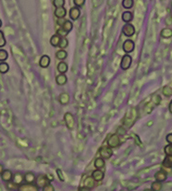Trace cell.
Returning <instances> with one entry per match:
<instances>
[{
	"label": "cell",
	"instance_id": "obj_28",
	"mask_svg": "<svg viewBox=\"0 0 172 191\" xmlns=\"http://www.w3.org/2000/svg\"><path fill=\"white\" fill-rule=\"evenodd\" d=\"M67 47H68V39L66 38V37H62L60 38V44H59V48L61 49V50H64Z\"/></svg>",
	"mask_w": 172,
	"mask_h": 191
},
{
	"label": "cell",
	"instance_id": "obj_17",
	"mask_svg": "<svg viewBox=\"0 0 172 191\" xmlns=\"http://www.w3.org/2000/svg\"><path fill=\"white\" fill-rule=\"evenodd\" d=\"M83 187H86V188H88L89 189L95 187V180L92 178V176H88L87 178H85Z\"/></svg>",
	"mask_w": 172,
	"mask_h": 191
},
{
	"label": "cell",
	"instance_id": "obj_15",
	"mask_svg": "<svg viewBox=\"0 0 172 191\" xmlns=\"http://www.w3.org/2000/svg\"><path fill=\"white\" fill-rule=\"evenodd\" d=\"M54 15L57 17L58 19H63V18H65V16H66V9H65V7H57V8H55Z\"/></svg>",
	"mask_w": 172,
	"mask_h": 191
},
{
	"label": "cell",
	"instance_id": "obj_4",
	"mask_svg": "<svg viewBox=\"0 0 172 191\" xmlns=\"http://www.w3.org/2000/svg\"><path fill=\"white\" fill-rule=\"evenodd\" d=\"M122 31H123V34H124L126 37H132V36L135 34V27H134V25H132L131 23H126V24L123 26Z\"/></svg>",
	"mask_w": 172,
	"mask_h": 191
},
{
	"label": "cell",
	"instance_id": "obj_23",
	"mask_svg": "<svg viewBox=\"0 0 172 191\" xmlns=\"http://www.w3.org/2000/svg\"><path fill=\"white\" fill-rule=\"evenodd\" d=\"M57 69L58 72L60 74H65L68 71V64H66L65 62H60L58 64Z\"/></svg>",
	"mask_w": 172,
	"mask_h": 191
},
{
	"label": "cell",
	"instance_id": "obj_24",
	"mask_svg": "<svg viewBox=\"0 0 172 191\" xmlns=\"http://www.w3.org/2000/svg\"><path fill=\"white\" fill-rule=\"evenodd\" d=\"M60 38H61V37L59 36L58 34L53 35V36L51 37V38H50V44H51L53 47H59V44H60Z\"/></svg>",
	"mask_w": 172,
	"mask_h": 191
},
{
	"label": "cell",
	"instance_id": "obj_6",
	"mask_svg": "<svg viewBox=\"0 0 172 191\" xmlns=\"http://www.w3.org/2000/svg\"><path fill=\"white\" fill-rule=\"evenodd\" d=\"M18 191H39V189L36 185L34 184H22L19 186Z\"/></svg>",
	"mask_w": 172,
	"mask_h": 191
},
{
	"label": "cell",
	"instance_id": "obj_32",
	"mask_svg": "<svg viewBox=\"0 0 172 191\" xmlns=\"http://www.w3.org/2000/svg\"><path fill=\"white\" fill-rule=\"evenodd\" d=\"M18 188H19V186L18 185H16L15 183H13L12 181H9V182H7V189H8V190L10 191H14V190H18Z\"/></svg>",
	"mask_w": 172,
	"mask_h": 191
},
{
	"label": "cell",
	"instance_id": "obj_46",
	"mask_svg": "<svg viewBox=\"0 0 172 191\" xmlns=\"http://www.w3.org/2000/svg\"><path fill=\"white\" fill-rule=\"evenodd\" d=\"M3 171H4L3 165H2V164H0V176H1V174H2V173H3Z\"/></svg>",
	"mask_w": 172,
	"mask_h": 191
},
{
	"label": "cell",
	"instance_id": "obj_12",
	"mask_svg": "<svg viewBox=\"0 0 172 191\" xmlns=\"http://www.w3.org/2000/svg\"><path fill=\"white\" fill-rule=\"evenodd\" d=\"M91 176L95 180V182H100L104 178V173L101 170H96L92 173Z\"/></svg>",
	"mask_w": 172,
	"mask_h": 191
},
{
	"label": "cell",
	"instance_id": "obj_36",
	"mask_svg": "<svg viewBox=\"0 0 172 191\" xmlns=\"http://www.w3.org/2000/svg\"><path fill=\"white\" fill-rule=\"evenodd\" d=\"M164 151H165V154H166L167 156L172 155V144H169L168 145H166L165 148H164Z\"/></svg>",
	"mask_w": 172,
	"mask_h": 191
},
{
	"label": "cell",
	"instance_id": "obj_22",
	"mask_svg": "<svg viewBox=\"0 0 172 191\" xmlns=\"http://www.w3.org/2000/svg\"><path fill=\"white\" fill-rule=\"evenodd\" d=\"M60 28H62L64 31L69 33V32H71L73 30V23H72V22H70L68 20H65L64 22L62 23V25L60 26Z\"/></svg>",
	"mask_w": 172,
	"mask_h": 191
},
{
	"label": "cell",
	"instance_id": "obj_1",
	"mask_svg": "<svg viewBox=\"0 0 172 191\" xmlns=\"http://www.w3.org/2000/svg\"><path fill=\"white\" fill-rule=\"evenodd\" d=\"M99 155L103 159H109L113 156V149L109 146H102L99 149Z\"/></svg>",
	"mask_w": 172,
	"mask_h": 191
},
{
	"label": "cell",
	"instance_id": "obj_2",
	"mask_svg": "<svg viewBox=\"0 0 172 191\" xmlns=\"http://www.w3.org/2000/svg\"><path fill=\"white\" fill-rule=\"evenodd\" d=\"M120 143H121L120 137H119V135L116 134V133L112 134V135L109 137L108 141H107V144H108V146L111 147V148H114V147L119 146Z\"/></svg>",
	"mask_w": 172,
	"mask_h": 191
},
{
	"label": "cell",
	"instance_id": "obj_43",
	"mask_svg": "<svg viewBox=\"0 0 172 191\" xmlns=\"http://www.w3.org/2000/svg\"><path fill=\"white\" fill-rule=\"evenodd\" d=\"M166 140H167V142H168L169 144H172V133H170V134H168V135H167Z\"/></svg>",
	"mask_w": 172,
	"mask_h": 191
},
{
	"label": "cell",
	"instance_id": "obj_20",
	"mask_svg": "<svg viewBox=\"0 0 172 191\" xmlns=\"http://www.w3.org/2000/svg\"><path fill=\"white\" fill-rule=\"evenodd\" d=\"M122 20L126 23H129L133 20V14L129 11H125L122 13Z\"/></svg>",
	"mask_w": 172,
	"mask_h": 191
},
{
	"label": "cell",
	"instance_id": "obj_3",
	"mask_svg": "<svg viewBox=\"0 0 172 191\" xmlns=\"http://www.w3.org/2000/svg\"><path fill=\"white\" fill-rule=\"evenodd\" d=\"M132 64V58L130 55L128 54H126L122 57V60H121V63H120V66L123 70H127L130 65Z\"/></svg>",
	"mask_w": 172,
	"mask_h": 191
},
{
	"label": "cell",
	"instance_id": "obj_16",
	"mask_svg": "<svg viewBox=\"0 0 172 191\" xmlns=\"http://www.w3.org/2000/svg\"><path fill=\"white\" fill-rule=\"evenodd\" d=\"M55 80L59 86H63L67 83V76H65V74H59Z\"/></svg>",
	"mask_w": 172,
	"mask_h": 191
},
{
	"label": "cell",
	"instance_id": "obj_8",
	"mask_svg": "<svg viewBox=\"0 0 172 191\" xmlns=\"http://www.w3.org/2000/svg\"><path fill=\"white\" fill-rule=\"evenodd\" d=\"M81 15V11L80 8L77 7H73L70 10H69V16L73 21H76Z\"/></svg>",
	"mask_w": 172,
	"mask_h": 191
},
{
	"label": "cell",
	"instance_id": "obj_35",
	"mask_svg": "<svg viewBox=\"0 0 172 191\" xmlns=\"http://www.w3.org/2000/svg\"><path fill=\"white\" fill-rule=\"evenodd\" d=\"M53 6L57 8V7H62L65 4V0H53L52 1Z\"/></svg>",
	"mask_w": 172,
	"mask_h": 191
},
{
	"label": "cell",
	"instance_id": "obj_39",
	"mask_svg": "<svg viewBox=\"0 0 172 191\" xmlns=\"http://www.w3.org/2000/svg\"><path fill=\"white\" fill-rule=\"evenodd\" d=\"M42 191H55L54 190V187L50 183L47 186H45L44 188H42Z\"/></svg>",
	"mask_w": 172,
	"mask_h": 191
},
{
	"label": "cell",
	"instance_id": "obj_11",
	"mask_svg": "<svg viewBox=\"0 0 172 191\" xmlns=\"http://www.w3.org/2000/svg\"><path fill=\"white\" fill-rule=\"evenodd\" d=\"M167 177H168V174L164 171V170H161V171H158L155 174V178L156 181H159V182H164L167 180Z\"/></svg>",
	"mask_w": 172,
	"mask_h": 191
},
{
	"label": "cell",
	"instance_id": "obj_48",
	"mask_svg": "<svg viewBox=\"0 0 172 191\" xmlns=\"http://www.w3.org/2000/svg\"><path fill=\"white\" fill-rule=\"evenodd\" d=\"M1 26H2V21L0 20V27H1Z\"/></svg>",
	"mask_w": 172,
	"mask_h": 191
},
{
	"label": "cell",
	"instance_id": "obj_14",
	"mask_svg": "<svg viewBox=\"0 0 172 191\" xmlns=\"http://www.w3.org/2000/svg\"><path fill=\"white\" fill-rule=\"evenodd\" d=\"M59 102H60L61 105H68L69 102H70V96H69V94L66 93V92L60 93V96H59Z\"/></svg>",
	"mask_w": 172,
	"mask_h": 191
},
{
	"label": "cell",
	"instance_id": "obj_31",
	"mask_svg": "<svg viewBox=\"0 0 172 191\" xmlns=\"http://www.w3.org/2000/svg\"><path fill=\"white\" fill-rule=\"evenodd\" d=\"M9 70V66L8 64L5 62H1L0 63V73L1 74H6L7 71Z\"/></svg>",
	"mask_w": 172,
	"mask_h": 191
},
{
	"label": "cell",
	"instance_id": "obj_10",
	"mask_svg": "<svg viewBox=\"0 0 172 191\" xmlns=\"http://www.w3.org/2000/svg\"><path fill=\"white\" fill-rule=\"evenodd\" d=\"M1 178L4 182H9L13 178V174L9 170H4L2 174H1Z\"/></svg>",
	"mask_w": 172,
	"mask_h": 191
},
{
	"label": "cell",
	"instance_id": "obj_34",
	"mask_svg": "<svg viewBox=\"0 0 172 191\" xmlns=\"http://www.w3.org/2000/svg\"><path fill=\"white\" fill-rule=\"evenodd\" d=\"M8 57V54L7 51L5 50H0V62H5Z\"/></svg>",
	"mask_w": 172,
	"mask_h": 191
},
{
	"label": "cell",
	"instance_id": "obj_33",
	"mask_svg": "<svg viewBox=\"0 0 172 191\" xmlns=\"http://www.w3.org/2000/svg\"><path fill=\"white\" fill-rule=\"evenodd\" d=\"M163 94L167 97H170L172 95V88L170 86H165L163 88V91H162Z\"/></svg>",
	"mask_w": 172,
	"mask_h": 191
},
{
	"label": "cell",
	"instance_id": "obj_7",
	"mask_svg": "<svg viewBox=\"0 0 172 191\" xmlns=\"http://www.w3.org/2000/svg\"><path fill=\"white\" fill-rule=\"evenodd\" d=\"M135 49V44L132 40L130 39H127L126 41H124L123 43V51L126 53H130L134 51Z\"/></svg>",
	"mask_w": 172,
	"mask_h": 191
},
{
	"label": "cell",
	"instance_id": "obj_27",
	"mask_svg": "<svg viewBox=\"0 0 172 191\" xmlns=\"http://www.w3.org/2000/svg\"><path fill=\"white\" fill-rule=\"evenodd\" d=\"M163 167L165 168H172V155L167 156L163 160Z\"/></svg>",
	"mask_w": 172,
	"mask_h": 191
},
{
	"label": "cell",
	"instance_id": "obj_30",
	"mask_svg": "<svg viewBox=\"0 0 172 191\" xmlns=\"http://www.w3.org/2000/svg\"><path fill=\"white\" fill-rule=\"evenodd\" d=\"M134 5V1L133 0H123L122 1V6L124 8H127V9H129L133 7Z\"/></svg>",
	"mask_w": 172,
	"mask_h": 191
},
{
	"label": "cell",
	"instance_id": "obj_38",
	"mask_svg": "<svg viewBox=\"0 0 172 191\" xmlns=\"http://www.w3.org/2000/svg\"><path fill=\"white\" fill-rule=\"evenodd\" d=\"M86 0H74V4L75 7H83L84 4H85Z\"/></svg>",
	"mask_w": 172,
	"mask_h": 191
},
{
	"label": "cell",
	"instance_id": "obj_41",
	"mask_svg": "<svg viewBox=\"0 0 172 191\" xmlns=\"http://www.w3.org/2000/svg\"><path fill=\"white\" fill-rule=\"evenodd\" d=\"M57 174H58V175H59L60 180L61 182H63V181H64V176L62 175V173H61V171H60V169H58L57 170Z\"/></svg>",
	"mask_w": 172,
	"mask_h": 191
},
{
	"label": "cell",
	"instance_id": "obj_44",
	"mask_svg": "<svg viewBox=\"0 0 172 191\" xmlns=\"http://www.w3.org/2000/svg\"><path fill=\"white\" fill-rule=\"evenodd\" d=\"M78 191H90V189H88V188H86V187H80V188L78 189Z\"/></svg>",
	"mask_w": 172,
	"mask_h": 191
},
{
	"label": "cell",
	"instance_id": "obj_29",
	"mask_svg": "<svg viewBox=\"0 0 172 191\" xmlns=\"http://www.w3.org/2000/svg\"><path fill=\"white\" fill-rule=\"evenodd\" d=\"M151 189L153 191H161L162 189V184L159 181H155L152 184L151 186Z\"/></svg>",
	"mask_w": 172,
	"mask_h": 191
},
{
	"label": "cell",
	"instance_id": "obj_13",
	"mask_svg": "<svg viewBox=\"0 0 172 191\" xmlns=\"http://www.w3.org/2000/svg\"><path fill=\"white\" fill-rule=\"evenodd\" d=\"M50 64V57L48 55H43L39 60V66L42 68H47Z\"/></svg>",
	"mask_w": 172,
	"mask_h": 191
},
{
	"label": "cell",
	"instance_id": "obj_45",
	"mask_svg": "<svg viewBox=\"0 0 172 191\" xmlns=\"http://www.w3.org/2000/svg\"><path fill=\"white\" fill-rule=\"evenodd\" d=\"M169 110H170V112L172 114V100L170 101V106H169Z\"/></svg>",
	"mask_w": 172,
	"mask_h": 191
},
{
	"label": "cell",
	"instance_id": "obj_37",
	"mask_svg": "<svg viewBox=\"0 0 172 191\" xmlns=\"http://www.w3.org/2000/svg\"><path fill=\"white\" fill-rule=\"evenodd\" d=\"M6 45V38L4 37V33L0 30V48L4 47Z\"/></svg>",
	"mask_w": 172,
	"mask_h": 191
},
{
	"label": "cell",
	"instance_id": "obj_5",
	"mask_svg": "<svg viewBox=\"0 0 172 191\" xmlns=\"http://www.w3.org/2000/svg\"><path fill=\"white\" fill-rule=\"evenodd\" d=\"M64 121H65V124L69 130H73L74 128V119L71 113H65L64 114Z\"/></svg>",
	"mask_w": 172,
	"mask_h": 191
},
{
	"label": "cell",
	"instance_id": "obj_21",
	"mask_svg": "<svg viewBox=\"0 0 172 191\" xmlns=\"http://www.w3.org/2000/svg\"><path fill=\"white\" fill-rule=\"evenodd\" d=\"M94 166L97 170H101L103 168H104L105 166V161L103 158L99 157L95 159V162H94Z\"/></svg>",
	"mask_w": 172,
	"mask_h": 191
},
{
	"label": "cell",
	"instance_id": "obj_9",
	"mask_svg": "<svg viewBox=\"0 0 172 191\" xmlns=\"http://www.w3.org/2000/svg\"><path fill=\"white\" fill-rule=\"evenodd\" d=\"M36 186L38 188H44L45 186L50 184V180L48 179L47 175H41V174L36 178Z\"/></svg>",
	"mask_w": 172,
	"mask_h": 191
},
{
	"label": "cell",
	"instance_id": "obj_47",
	"mask_svg": "<svg viewBox=\"0 0 172 191\" xmlns=\"http://www.w3.org/2000/svg\"><path fill=\"white\" fill-rule=\"evenodd\" d=\"M143 191H153L152 189H144Z\"/></svg>",
	"mask_w": 172,
	"mask_h": 191
},
{
	"label": "cell",
	"instance_id": "obj_19",
	"mask_svg": "<svg viewBox=\"0 0 172 191\" xmlns=\"http://www.w3.org/2000/svg\"><path fill=\"white\" fill-rule=\"evenodd\" d=\"M36 180V175L33 174V173H31V172H29V173H26L25 174H24V181L26 182V183H28V184H34V182Z\"/></svg>",
	"mask_w": 172,
	"mask_h": 191
},
{
	"label": "cell",
	"instance_id": "obj_26",
	"mask_svg": "<svg viewBox=\"0 0 172 191\" xmlns=\"http://www.w3.org/2000/svg\"><path fill=\"white\" fill-rule=\"evenodd\" d=\"M67 51H65V50H60V51H58L57 52H56V54H55V56H56V58H57L58 60H60V61H63L64 59H66L67 58Z\"/></svg>",
	"mask_w": 172,
	"mask_h": 191
},
{
	"label": "cell",
	"instance_id": "obj_42",
	"mask_svg": "<svg viewBox=\"0 0 172 191\" xmlns=\"http://www.w3.org/2000/svg\"><path fill=\"white\" fill-rule=\"evenodd\" d=\"M117 132L118 133H116V134H120V135H123V134H125L126 133V130L124 129L123 127H120L118 128V130H117Z\"/></svg>",
	"mask_w": 172,
	"mask_h": 191
},
{
	"label": "cell",
	"instance_id": "obj_40",
	"mask_svg": "<svg viewBox=\"0 0 172 191\" xmlns=\"http://www.w3.org/2000/svg\"><path fill=\"white\" fill-rule=\"evenodd\" d=\"M57 34L59 35V36H60L61 37H66V36L68 35V33H67L66 31H64V30H63L62 28H60V29H58Z\"/></svg>",
	"mask_w": 172,
	"mask_h": 191
},
{
	"label": "cell",
	"instance_id": "obj_18",
	"mask_svg": "<svg viewBox=\"0 0 172 191\" xmlns=\"http://www.w3.org/2000/svg\"><path fill=\"white\" fill-rule=\"evenodd\" d=\"M23 180H24V176H23L22 174L17 173V174H15L13 175V178H12L11 181H12L13 183H15L16 185L20 186V185H22V183Z\"/></svg>",
	"mask_w": 172,
	"mask_h": 191
},
{
	"label": "cell",
	"instance_id": "obj_25",
	"mask_svg": "<svg viewBox=\"0 0 172 191\" xmlns=\"http://www.w3.org/2000/svg\"><path fill=\"white\" fill-rule=\"evenodd\" d=\"M160 36L163 38H170L172 37V29H170V28H164L161 31Z\"/></svg>",
	"mask_w": 172,
	"mask_h": 191
}]
</instances>
